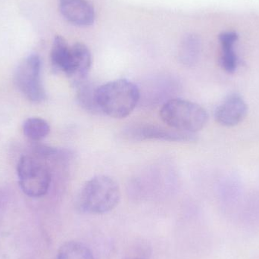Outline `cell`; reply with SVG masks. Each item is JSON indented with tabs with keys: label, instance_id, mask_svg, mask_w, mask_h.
Returning a JSON list of instances; mask_svg holds the SVG:
<instances>
[{
	"label": "cell",
	"instance_id": "cell-9",
	"mask_svg": "<svg viewBox=\"0 0 259 259\" xmlns=\"http://www.w3.org/2000/svg\"><path fill=\"white\" fill-rule=\"evenodd\" d=\"M51 63L56 71H62L71 77L74 70L72 47L62 36H56L52 46Z\"/></svg>",
	"mask_w": 259,
	"mask_h": 259
},
{
	"label": "cell",
	"instance_id": "cell-15",
	"mask_svg": "<svg viewBox=\"0 0 259 259\" xmlns=\"http://www.w3.org/2000/svg\"><path fill=\"white\" fill-rule=\"evenodd\" d=\"M222 46V54L221 56L220 64L222 68L228 73H234L238 66V58L234 53V45Z\"/></svg>",
	"mask_w": 259,
	"mask_h": 259
},
{
	"label": "cell",
	"instance_id": "cell-4",
	"mask_svg": "<svg viewBox=\"0 0 259 259\" xmlns=\"http://www.w3.org/2000/svg\"><path fill=\"white\" fill-rule=\"evenodd\" d=\"M18 182L27 196L39 198L45 196L51 184V173L45 164L35 157H21L17 165Z\"/></svg>",
	"mask_w": 259,
	"mask_h": 259
},
{
	"label": "cell",
	"instance_id": "cell-1",
	"mask_svg": "<svg viewBox=\"0 0 259 259\" xmlns=\"http://www.w3.org/2000/svg\"><path fill=\"white\" fill-rule=\"evenodd\" d=\"M140 92L137 85L127 79H118L99 86L97 103L101 113L111 118L128 116L138 104Z\"/></svg>",
	"mask_w": 259,
	"mask_h": 259
},
{
	"label": "cell",
	"instance_id": "cell-13",
	"mask_svg": "<svg viewBox=\"0 0 259 259\" xmlns=\"http://www.w3.org/2000/svg\"><path fill=\"white\" fill-rule=\"evenodd\" d=\"M56 259H94V257L86 245L80 242L68 241L61 246Z\"/></svg>",
	"mask_w": 259,
	"mask_h": 259
},
{
	"label": "cell",
	"instance_id": "cell-5",
	"mask_svg": "<svg viewBox=\"0 0 259 259\" xmlns=\"http://www.w3.org/2000/svg\"><path fill=\"white\" fill-rule=\"evenodd\" d=\"M40 73V58L37 55L33 54L27 56L19 64L15 74L17 88L29 100L35 103L46 99Z\"/></svg>",
	"mask_w": 259,
	"mask_h": 259
},
{
	"label": "cell",
	"instance_id": "cell-16",
	"mask_svg": "<svg viewBox=\"0 0 259 259\" xmlns=\"http://www.w3.org/2000/svg\"><path fill=\"white\" fill-rule=\"evenodd\" d=\"M237 37L238 36L234 32H226L220 35L219 39L222 45H225V44H234V42L237 41Z\"/></svg>",
	"mask_w": 259,
	"mask_h": 259
},
{
	"label": "cell",
	"instance_id": "cell-10",
	"mask_svg": "<svg viewBox=\"0 0 259 259\" xmlns=\"http://www.w3.org/2000/svg\"><path fill=\"white\" fill-rule=\"evenodd\" d=\"M74 53V70L70 78L74 87L88 80V74L92 65V56L88 47L83 44L77 42L72 46Z\"/></svg>",
	"mask_w": 259,
	"mask_h": 259
},
{
	"label": "cell",
	"instance_id": "cell-18",
	"mask_svg": "<svg viewBox=\"0 0 259 259\" xmlns=\"http://www.w3.org/2000/svg\"><path fill=\"white\" fill-rule=\"evenodd\" d=\"M124 259H146L141 258V257H128V258H126Z\"/></svg>",
	"mask_w": 259,
	"mask_h": 259
},
{
	"label": "cell",
	"instance_id": "cell-2",
	"mask_svg": "<svg viewBox=\"0 0 259 259\" xmlns=\"http://www.w3.org/2000/svg\"><path fill=\"white\" fill-rule=\"evenodd\" d=\"M121 197L119 186L104 175L94 177L84 184L77 197V208L87 214H102L112 211Z\"/></svg>",
	"mask_w": 259,
	"mask_h": 259
},
{
	"label": "cell",
	"instance_id": "cell-6",
	"mask_svg": "<svg viewBox=\"0 0 259 259\" xmlns=\"http://www.w3.org/2000/svg\"><path fill=\"white\" fill-rule=\"evenodd\" d=\"M126 137L134 140H158L164 141L193 142L196 134L181 132L170 127L155 124H138L131 126L125 131Z\"/></svg>",
	"mask_w": 259,
	"mask_h": 259
},
{
	"label": "cell",
	"instance_id": "cell-17",
	"mask_svg": "<svg viewBox=\"0 0 259 259\" xmlns=\"http://www.w3.org/2000/svg\"><path fill=\"white\" fill-rule=\"evenodd\" d=\"M8 202V195L4 190L0 189V213L3 212Z\"/></svg>",
	"mask_w": 259,
	"mask_h": 259
},
{
	"label": "cell",
	"instance_id": "cell-7",
	"mask_svg": "<svg viewBox=\"0 0 259 259\" xmlns=\"http://www.w3.org/2000/svg\"><path fill=\"white\" fill-rule=\"evenodd\" d=\"M59 7L64 18L74 25L88 27L95 21V10L87 0H59Z\"/></svg>",
	"mask_w": 259,
	"mask_h": 259
},
{
	"label": "cell",
	"instance_id": "cell-8",
	"mask_svg": "<svg viewBox=\"0 0 259 259\" xmlns=\"http://www.w3.org/2000/svg\"><path fill=\"white\" fill-rule=\"evenodd\" d=\"M248 112L247 105L239 94L229 96L214 112L216 121L223 126L233 127L241 122Z\"/></svg>",
	"mask_w": 259,
	"mask_h": 259
},
{
	"label": "cell",
	"instance_id": "cell-3",
	"mask_svg": "<svg viewBox=\"0 0 259 259\" xmlns=\"http://www.w3.org/2000/svg\"><path fill=\"white\" fill-rule=\"evenodd\" d=\"M160 115L170 128L193 134L203 128L208 118L202 106L181 99H172L164 103Z\"/></svg>",
	"mask_w": 259,
	"mask_h": 259
},
{
	"label": "cell",
	"instance_id": "cell-11",
	"mask_svg": "<svg viewBox=\"0 0 259 259\" xmlns=\"http://www.w3.org/2000/svg\"><path fill=\"white\" fill-rule=\"evenodd\" d=\"M75 88H77V100L79 105L87 112L92 114L101 113L97 103V90L99 87L87 80Z\"/></svg>",
	"mask_w": 259,
	"mask_h": 259
},
{
	"label": "cell",
	"instance_id": "cell-12",
	"mask_svg": "<svg viewBox=\"0 0 259 259\" xmlns=\"http://www.w3.org/2000/svg\"><path fill=\"white\" fill-rule=\"evenodd\" d=\"M202 50L200 38L195 34L185 36L181 49H180V60L184 65L192 67L199 61Z\"/></svg>",
	"mask_w": 259,
	"mask_h": 259
},
{
	"label": "cell",
	"instance_id": "cell-14",
	"mask_svg": "<svg viewBox=\"0 0 259 259\" xmlns=\"http://www.w3.org/2000/svg\"><path fill=\"white\" fill-rule=\"evenodd\" d=\"M23 131L26 137L37 141L42 140L50 134V127L45 120L39 118H30L24 121Z\"/></svg>",
	"mask_w": 259,
	"mask_h": 259
}]
</instances>
